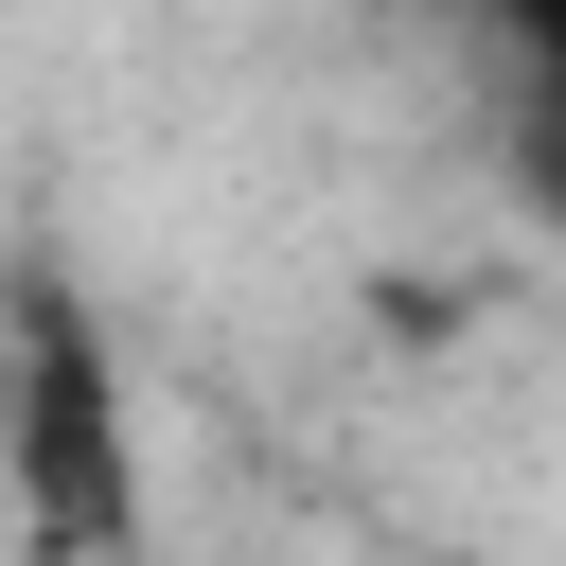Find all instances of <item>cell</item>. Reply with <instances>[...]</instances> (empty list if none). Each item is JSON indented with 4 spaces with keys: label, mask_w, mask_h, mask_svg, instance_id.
<instances>
[{
    "label": "cell",
    "mask_w": 566,
    "mask_h": 566,
    "mask_svg": "<svg viewBox=\"0 0 566 566\" xmlns=\"http://www.w3.org/2000/svg\"><path fill=\"white\" fill-rule=\"evenodd\" d=\"M0 513L35 566H142V389L71 265L0 283Z\"/></svg>",
    "instance_id": "1"
},
{
    "label": "cell",
    "mask_w": 566,
    "mask_h": 566,
    "mask_svg": "<svg viewBox=\"0 0 566 566\" xmlns=\"http://www.w3.org/2000/svg\"><path fill=\"white\" fill-rule=\"evenodd\" d=\"M495 71H513V177L566 212V0H531V18H495Z\"/></svg>",
    "instance_id": "2"
}]
</instances>
